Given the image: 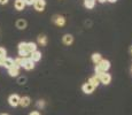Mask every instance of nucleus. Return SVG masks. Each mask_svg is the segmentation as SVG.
Listing matches in <instances>:
<instances>
[{"label": "nucleus", "instance_id": "1", "mask_svg": "<svg viewBox=\"0 0 132 115\" xmlns=\"http://www.w3.org/2000/svg\"><path fill=\"white\" fill-rule=\"evenodd\" d=\"M19 51H27L29 54H31L32 52L37 51V44L34 42H29V43L21 42L19 44Z\"/></svg>", "mask_w": 132, "mask_h": 115}, {"label": "nucleus", "instance_id": "2", "mask_svg": "<svg viewBox=\"0 0 132 115\" xmlns=\"http://www.w3.org/2000/svg\"><path fill=\"white\" fill-rule=\"evenodd\" d=\"M52 22L54 23L56 27L62 28V27H64L65 25V17L63 16V15L56 14V15H54V16L52 17Z\"/></svg>", "mask_w": 132, "mask_h": 115}, {"label": "nucleus", "instance_id": "3", "mask_svg": "<svg viewBox=\"0 0 132 115\" xmlns=\"http://www.w3.org/2000/svg\"><path fill=\"white\" fill-rule=\"evenodd\" d=\"M98 78H99V81H100V83L105 84V85H109L111 82V75L108 73H102L101 75L98 76Z\"/></svg>", "mask_w": 132, "mask_h": 115}, {"label": "nucleus", "instance_id": "4", "mask_svg": "<svg viewBox=\"0 0 132 115\" xmlns=\"http://www.w3.org/2000/svg\"><path fill=\"white\" fill-rule=\"evenodd\" d=\"M98 66L100 67V69L103 71V73H107V71L110 69L111 65H110V61L109 60H106V59H102L100 62L98 63Z\"/></svg>", "mask_w": 132, "mask_h": 115}, {"label": "nucleus", "instance_id": "5", "mask_svg": "<svg viewBox=\"0 0 132 115\" xmlns=\"http://www.w3.org/2000/svg\"><path fill=\"white\" fill-rule=\"evenodd\" d=\"M20 96L19 94H11L9 96V98H8V103H9V105H11L12 107H16V106H19L20 105Z\"/></svg>", "mask_w": 132, "mask_h": 115}, {"label": "nucleus", "instance_id": "6", "mask_svg": "<svg viewBox=\"0 0 132 115\" xmlns=\"http://www.w3.org/2000/svg\"><path fill=\"white\" fill-rule=\"evenodd\" d=\"M34 7L37 12H44L45 7H46V1L45 0H35Z\"/></svg>", "mask_w": 132, "mask_h": 115}, {"label": "nucleus", "instance_id": "7", "mask_svg": "<svg viewBox=\"0 0 132 115\" xmlns=\"http://www.w3.org/2000/svg\"><path fill=\"white\" fill-rule=\"evenodd\" d=\"M94 90H95V88L92 85V84H90L87 82V83H84L82 85V91L84 92L85 94H92L93 92H94Z\"/></svg>", "mask_w": 132, "mask_h": 115}, {"label": "nucleus", "instance_id": "8", "mask_svg": "<svg viewBox=\"0 0 132 115\" xmlns=\"http://www.w3.org/2000/svg\"><path fill=\"white\" fill-rule=\"evenodd\" d=\"M25 70H32L35 68V62L31 60L30 58H25L24 59V62H23V66H22Z\"/></svg>", "mask_w": 132, "mask_h": 115}, {"label": "nucleus", "instance_id": "9", "mask_svg": "<svg viewBox=\"0 0 132 115\" xmlns=\"http://www.w3.org/2000/svg\"><path fill=\"white\" fill-rule=\"evenodd\" d=\"M62 43L65 46H70L73 43V36L71 34H65L62 37Z\"/></svg>", "mask_w": 132, "mask_h": 115}, {"label": "nucleus", "instance_id": "10", "mask_svg": "<svg viewBox=\"0 0 132 115\" xmlns=\"http://www.w3.org/2000/svg\"><path fill=\"white\" fill-rule=\"evenodd\" d=\"M30 59H31L34 62H38V61L42 60V52L40 51H35V52H32L31 54H30Z\"/></svg>", "mask_w": 132, "mask_h": 115}, {"label": "nucleus", "instance_id": "11", "mask_svg": "<svg viewBox=\"0 0 132 115\" xmlns=\"http://www.w3.org/2000/svg\"><path fill=\"white\" fill-rule=\"evenodd\" d=\"M30 104H31V99H30V97L24 96L20 99V105H21L22 107H28Z\"/></svg>", "mask_w": 132, "mask_h": 115}, {"label": "nucleus", "instance_id": "12", "mask_svg": "<svg viewBox=\"0 0 132 115\" xmlns=\"http://www.w3.org/2000/svg\"><path fill=\"white\" fill-rule=\"evenodd\" d=\"M14 6H15V9H17V11H23L25 7V2L24 0H15Z\"/></svg>", "mask_w": 132, "mask_h": 115}, {"label": "nucleus", "instance_id": "13", "mask_svg": "<svg viewBox=\"0 0 132 115\" xmlns=\"http://www.w3.org/2000/svg\"><path fill=\"white\" fill-rule=\"evenodd\" d=\"M37 42L40 46H46L47 45V37L46 35H39L37 37Z\"/></svg>", "mask_w": 132, "mask_h": 115}, {"label": "nucleus", "instance_id": "14", "mask_svg": "<svg viewBox=\"0 0 132 115\" xmlns=\"http://www.w3.org/2000/svg\"><path fill=\"white\" fill-rule=\"evenodd\" d=\"M91 60H92V62L96 66L101 60H102V55H101L100 53H93L92 57H91Z\"/></svg>", "mask_w": 132, "mask_h": 115}, {"label": "nucleus", "instance_id": "15", "mask_svg": "<svg viewBox=\"0 0 132 115\" xmlns=\"http://www.w3.org/2000/svg\"><path fill=\"white\" fill-rule=\"evenodd\" d=\"M27 25H28V23L23 19H20V20H17L16 21V28L17 29H20V30H24L25 28H27Z\"/></svg>", "mask_w": 132, "mask_h": 115}, {"label": "nucleus", "instance_id": "16", "mask_svg": "<svg viewBox=\"0 0 132 115\" xmlns=\"http://www.w3.org/2000/svg\"><path fill=\"white\" fill-rule=\"evenodd\" d=\"M8 74H9V76H12V77H17L20 74V68H17L14 66V67L8 69Z\"/></svg>", "mask_w": 132, "mask_h": 115}, {"label": "nucleus", "instance_id": "17", "mask_svg": "<svg viewBox=\"0 0 132 115\" xmlns=\"http://www.w3.org/2000/svg\"><path fill=\"white\" fill-rule=\"evenodd\" d=\"M95 6V0H84V7L86 9H93Z\"/></svg>", "mask_w": 132, "mask_h": 115}, {"label": "nucleus", "instance_id": "18", "mask_svg": "<svg viewBox=\"0 0 132 115\" xmlns=\"http://www.w3.org/2000/svg\"><path fill=\"white\" fill-rule=\"evenodd\" d=\"M88 83L92 84L94 88H98V86L100 85V81H99V78L96 77V76H92V77L88 78Z\"/></svg>", "mask_w": 132, "mask_h": 115}, {"label": "nucleus", "instance_id": "19", "mask_svg": "<svg viewBox=\"0 0 132 115\" xmlns=\"http://www.w3.org/2000/svg\"><path fill=\"white\" fill-rule=\"evenodd\" d=\"M4 67H6L7 69L14 67V59H12V58H6V60H5V63H4Z\"/></svg>", "mask_w": 132, "mask_h": 115}, {"label": "nucleus", "instance_id": "20", "mask_svg": "<svg viewBox=\"0 0 132 115\" xmlns=\"http://www.w3.org/2000/svg\"><path fill=\"white\" fill-rule=\"evenodd\" d=\"M24 59L25 58H21V57L15 59V60H14V66H15V67H17V68L22 67V66H23V62H24Z\"/></svg>", "mask_w": 132, "mask_h": 115}, {"label": "nucleus", "instance_id": "21", "mask_svg": "<svg viewBox=\"0 0 132 115\" xmlns=\"http://www.w3.org/2000/svg\"><path fill=\"white\" fill-rule=\"evenodd\" d=\"M94 73H95V75H94V76H96V77H98V76H99V75H101V74H102L103 71L101 70L100 67H99L98 65H96V66H95V68H94Z\"/></svg>", "mask_w": 132, "mask_h": 115}, {"label": "nucleus", "instance_id": "22", "mask_svg": "<svg viewBox=\"0 0 132 115\" xmlns=\"http://www.w3.org/2000/svg\"><path fill=\"white\" fill-rule=\"evenodd\" d=\"M25 82H27V77H25V76H21V77H19V80H17V83H19L20 85L25 84Z\"/></svg>", "mask_w": 132, "mask_h": 115}, {"label": "nucleus", "instance_id": "23", "mask_svg": "<svg viewBox=\"0 0 132 115\" xmlns=\"http://www.w3.org/2000/svg\"><path fill=\"white\" fill-rule=\"evenodd\" d=\"M37 107L38 108H44L45 107V101L44 100H38L37 101Z\"/></svg>", "mask_w": 132, "mask_h": 115}, {"label": "nucleus", "instance_id": "24", "mask_svg": "<svg viewBox=\"0 0 132 115\" xmlns=\"http://www.w3.org/2000/svg\"><path fill=\"white\" fill-rule=\"evenodd\" d=\"M0 57H6V50L4 47H0Z\"/></svg>", "mask_w": 132, "mask_h": 115}, {"label": "nucleus", "instance_id": "25", "mask_svg": "<svg viewBox=\"0 0 132 115\" xmlns=\"http://www.w3.org/2000/svg\"><path fill=\"white\" fill-rule=\"evenodd\" d=\"M24 2H25V6H31V5H34L35 4V0H24Z\"/></svg>", "mask_w": 132, "mask_h": 115}, {"label": "nucleus", "instance_id": "26", "mask_svg": "<svg viewBox=\"0 0 132 115\" xmlns=\"http://www.w3.org/2000/svg\"><path fill=\"white\" fill-rule=\"evenodd\" d=\"M6 58H7V57H0V66H4Z\"/></svg>", "mask_w": 132, "mask_h": 115}, {"label": "nucleus", "instance_id": "27", "mask_svg": "<svg viewBox=\"0 0 132 115\" xmlns=\"http://www.w3.org/2000/svg\"><path fill=\"white\" fill-rule=\"evenodd\" d=\"M29 115H40V113H39V112H38V111H32V112H31V113H30Z\"/></svg>", "mask_w": 132, "mask_h": 115}, {"label": "nucleus", "instance_id": "28", "mask_svg": "<svg viewBox=\"0 0 132 115\" xmlns=\"http://www.w3.org/2000/svg\"><path fill=\"white\" fill-rule=\"evenodd\" d=\"M8 2V0H0V4L1 5H6Z\"/></svg>", "mask_w": 132, "mask_h": 115}, {"label": "nucleus", "instance_id": "29", "mask_svg": "<svg viewBox=\"0 0 132 115\" xmlns=\"http://www.w3.org/2000/svg\"><path fill=\"white\" fill-rule=\"evenodd\" d=\"M107 1H108V2H111V4H115L117 0H107Z\"/></svg>", "mask_w": 132, "mask_h": 115}, {"label": "nucleus", "instance_id": "30", "mask_svg": "<svg viewBox=\"0 0 132 115\" xmlns=\"http://www.w3.org/2000/svg\"><path fill=\"white\" fill-rule=\"evenodd\" d=\"M129 52H130V54L132 55V45L130 46V48H129Z\"/></svg>", "mask_w": 132, "mask_h": 115}, {"label": "nucleus", "instance_id": "31", "mask_svg": "<svg viewBox=\"0 0 132 115\" xmlns=\"http://www.w3.org/2000/svg\"><path fill=\"white\" fill-rule=\"evenodd\" d=\"M98 1L100 2V4H103V2H106V1H107V0H98Z\"/></svg>", "mask_w": 132, "mask_h": 115}, {"label": "nucleus", "instance_id": "32", "mask_svg": "<svg viewBox=\"0 0 132 115\" xmlns=\"http://www.w3.org/2000/svg\"><path fill=\"white\" fill-rule=\"evenodd\" d=\"M0 115H8V114H0Z\"/></svg>", "mask_w": 132, "mask_h": 115}, {"label": "nucleus", "instance_id": "33", "mask_svg": "<svg viewBox=\"0 0 132 115\" xmlns=\"http://www.w3.org/2000/svg\"><path fill=\"white\" fill-rule=\"evenodd\" d=\"M131 73H132V67H131Z\"/></svg>", "mask_w": 132, "mask_h": 115}]
</instances>
